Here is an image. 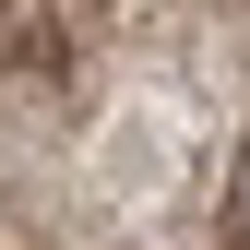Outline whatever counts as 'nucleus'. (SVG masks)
<instances>
[{
    "mask_svg": "<svg viewBox=\"0 0 250 250\" xmlns=\"http://www.w3.org/2000/svg\"><path fill=\"white\" fill-rule=\"evenodd\" d=\"M238 238H250V179H238Z\"/></svg>",
    "mask_w": 250,
    "mask_h": 250,
    "instance_id": "nucleus-1",
    "label": "nucleus"
}]
</instances>
